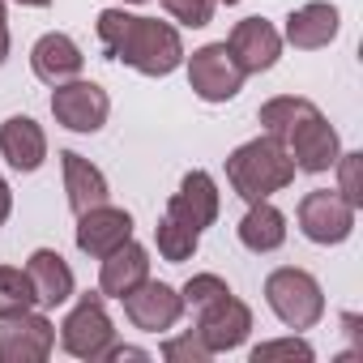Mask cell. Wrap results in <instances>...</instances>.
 I'll return each instance as SVG.
<instances>
[{"label": "cell", "instance_id": "cell-22", "mask_svg": "<svg viewBox=\"0 0 363 363\" xmlns=\"http://www.w3.org/2000/svg\"><path fill=\"white\" fill-rule=\"evenodd\" d=\"M312 111H320L312 99H299V94H278V99H269V103H261V111H257V120H261V128L274 137V141H286Z\"/></svg>", "mask_w": 363, "mask_h": 363}, {"label": "cell", "instance_id": "cell-28", "mask_svg": "<svg viewBox=\"0 0 363 363\" xmlns=\"http://www.w3.org/2000/svg\"><path fill=\"white\" fill-rule=\"evenodd\" d=\"M231 286L218 278V274H193L184 286H179V295H184V308H193V312H201L206 303H214V299H223Z\"/></svg>", "mask_w": 363, "mask_h": 363}, {"label": "cell", "instance_id": "cell-12", "mask_svg": "<svg viewBox=\"0 0 363 363\" xmlns=\"http://www.w3.org/2000/svg\"><path fill=\"white\" fill-rule=\"evenodd\" d=\"M218 206H223V197H218L214 175H210V171H189L184 179H179V193H171L167 214H171L175 223H184L189 231L201 235L206 227L218 223Z\"/></svg>", "mask_w": 363, "mask_h": 363}, {"label": "cell", "instance_id": "cell-34", "mask_svg": "<svg viewBox=\"0 0 363 363\" xmlns=\"http://www.w3.org/2000/svg\"><path fill=\"white\" fill-rule=\"evenodd\" d=\"M214 5H240V0H214Z\"/></svg>", "mask_w": 363, "mask_h": 363}, {"label": "cell", "instance_id": "cell-2", "mask_svg": "<svg viewBox=\"0 0 363 363\" xmlns=\"http://www.w3.org/2000/svg\"><path fill=\"white\" fill-rule=\"evenodd\" d=\"M227 184L248 206L269 201L274 193L295 184V162H291L286 145L265 133V137H252V141H244V145H235L227 154Z\"/></svg>", "mask_w": 363, "mask_h": 363}, {"label": "cell", "instance_id": "cell-26", "mask_svg": "<svg viewBox=\"0 0 363 363\" xmlns=\"http://www.w3.org/2000/svg\"><path fill=\"white\" fill-rule=\"evenodd\" d=\"M274 359H299V363H312L316 359V350L303 342V337H274V342H261V346H252V363H274Z\"/></svg>", "mask_w": 363, "mask_h": 363}, {"label": "cell", "instance_id": "cell-25", "mask_svg": "<svg viewBox=\"0 0 363 363\" xmlns=\"http://www.w3.org/2000/svg\"><path fill=\"white\" fill-rule=\"evenodd\" d=\"M158 354H162L167 363H210V359H214V354H210V346L201 342V333H197V329H184V333L167 337V342L158 346Z\"/></svg>", "mask_w": 363, "mask_h": 363}, {"label": "cell", "instance_id": "cell-3", "mask_svg": "<svg viewBox=\"0 0 363 363\" xmlns=\"http://www.w3.org/2000/svg\"><path fill=\"white\" fill-rule=\"evenodd\" d=\"M265 303L295 333L312 329L325 316V291H320V282L308 269H295V265H282V269H274L265 278Z\"/></svg>", "mask_w": 363, "mask_h": 363}, {"label": "cell", "instance_id": "cell-30", "mask_svg": "<svg viewBox=\"0 0 363 363\" xmlns=\"http://www.w3.org/2000/svg\"><path fill=\"white\" fill-rule=\"evenodd\" d=\"M120 359H150V350H141V346H124V342H111V350L103 354V363H120Z\"/></svg>", "mask_w": 363, "mask_h": 363}, {"label": "cell", "instance_id": "cell-6", "mask_svg": "<svg viewBox=\"0 0 363 363\" xmlns=\"http://www.w3.org/2000/svg\"><path fill=\"white\" fill-rule=\"evenodd\" d=\"M52 116L69 133H99L111 116V99L99 82L73 77V82L52 86Z\"/></svg>", "mask_w": 363, "mask_h": 363}, {"label": "cell", "instance_id": "cell-14", "mask_svg": "<svg viewBox=\"0 0 363 363\" xmlns=\"http://www.w3.org/2000/svg\"><path fill=\"white\" fill-rule=\"evenodd\" d=\"M223 43L231 48V56H235V65H240L244 73H269V69L278 65V56H282V35H278L274 22H265V18H244V22H235Z\"/></svg>", "mask_w": 363, "mask_h": 363}, {"label": "cell", "instance_id": "cell-31", "mask_svg": "<svg viewBox=\"0 0 363 363\" xmlns=\"http://www.w3.org/2000/svg\"><path fill=\"white\" fill-rule=\"evenodd\" d=\"M9 214H13V189H9V179L0 175V227H5Z\"/></svg>", "mask_w": 363, "mask_h": 363}, {"label": "cell", "instance_id": "cell-21", "mask_svg": "<svg viewBox=\"0 0 363 363\" xmlns=\"http://www.w3.org/2000/svg\"><path fill=\"white\" fill-rule=\"evenodd\" d=\"M235 231H240V244L248 252L265 257V252H278L286 244V214L278 206H269V201H252Z\"/></svg>", "mask_w": 363, "mask_h": 363}, {"label": "cell", "instance_id": "cell-17", "mask_svg": "<svg viewBox=\"0 0 363 363\" xmlns=\"http://www.w3.org/2000/svg\"><path fill=\"white\" fill-rule=\"evenodd\" d=\"M30 69H35V77H39L43 86H60V82L82 77L86 56H82V48H77L69 35L52 30V35H43V39L30 48Z\"/></svg>", "mask_w": 363, "mask_h": 363}, {"label": "cell", "instance_id": "cell-19", "mask_svg": "<svg viewBox=\"0 0 363 363\" xmlns=\"http://www.w3.org/2000/svg\"><path fill=\"white\" fill-rule=\"evenodd\" d=\"M60 171H65V193H69L73 214H86V210H94V206H103L111 197L107 175L90 158H82L77 150H60Z\"/></svg>", "mask_w": 363, "mask_h": 363}, {"label": "cell", "instance_id": "cell-4", "mask_svg": "<svg viewBox=\"0 0 363 363\" xmlns=\"http://www.w3.org/2000/svg\"><path fill=\"white\" fill-rule=\"evenodd\" d=\"M116 342V325L107 316V303H103V291H86L73 312L60 320V346L73 354V359H86V363H103V354L111 350Z\"/></svg>", "mask_w": 363, "mask_h": 363}, {"label": "cell", "instance_id": "cell-24", "mask_svg": "<svg viewBox=\"0 0 363 363\" xmlns=\"http://www.w3.org/2000/svg\"><path fill=\"white\" fill-rule=\"evenodd\" d=\"M30 308H39V303H35V286H30L26 269L0 265V316H18Z\"/></svg>", "mask_w": 363, "mask_h": 363}, {"label": "cell", "instance_id": "cell-27", "mask_svg": "<svg viewBox=\"0 0 363 363\" xmlns=\"http://www.w3.org/2000/svg\"><path fill=\"white\" fill-rule=\"evenodd\" d=\"M337 193L359 210L363 206V154L359 150H350V154H337Z\"/></svg>", "mask_w": 363, "mask_h": 363}, {"label": "cell", "instance_id": "cell-15", "mask_svg": "<svg viewBox=\"0 0 363 363\" xmlns=\"http://www.w3.org/2000/svg\"><path fill=\"white\" fill-rule=\"evenodd\" d=\"M337 30H342V13L329 5V0H312V5L291 9L282 43H291L299 52H316V48H329L337 39Z\"/></svg>", "mask_w": 363, "mask_h": 363}, {"label": "cell", "instance_id": "cell-32", "mask_svg": "<svg viewBox=\"0 0 363 363\" xmlns=\"http://www.w3.org/2000/svg\"><path fill=\"white\" fill-rule=\"evenodd\" d=\"M9 60V13H5V0H0V65Z\"/></svg>", "mask_w": 363, "mask_h": 363}, {"label": "cell", "instance_id": "cell-7", "mask_svg": "<svg viewBox=\"0 0 363 363\" xmlns=\"http://www.w3.org/2000/svg\"><path fill=\"white\" fill-rule=\"evenodd\" d=\"M354 206L337 193V189H316L299 201V231L312 244H346L354 231Z\"/></svg>", "mask_w": 363, "mask_h": 363}, {"label": "cell", "instance_id": "cell-35", "mask_svg": "<svg viewBox=\"0 0 363 363\" xmlns=\"http://www.w3.org/2000/svg\"><path fill=\"white\" fill-rule=\"evenodd\" d=\"M124 5H145V0H124Z\"/></svg>", "mask_w": 363, "mask_h": 363}, {"label": "cell", "instance_id": "cell-13", "mask_svg": "<svg viewBox=\"0 0 363 363\" xmlns=\"http://www.w3.org/2000/svg\"><path fill=\"white\" fill-rule=\"evenodd\" d=\"M73 240H77V248H82L86 257L103 261L107 252H116L120 244L133 240V214L120 210V206H111V201H103V206L77 214V235H73Z\"/></svg>", "mask_w": 363, "mask_h": 363}, {"label": "cell", "instance_id": "cell-11", "mask_svg": "<svg viewBox=\"0 0 363 363\" xmlns=\"http://www.w3.org/2000/svg\"><path fill=\"white\" fill-rule=\"evenodd\" d=\"M286 154H291V162H295V171H308V175H320V171H329L333 162H337V154H342V137H337V128L320 116V111H312L286 141Z\"/></svg>", "mask_w": 363, "mask_h": 363}, {"label": "cell", "instance_id": "cell-23", "mask_svg": "<svg viewBox=\"0 0 363 363\" xmlns=\"http://www.w3.org/2000/svg\"><path fill=\"white\" fill-rule=\"evenodd\" d=\"M154 244H158V257H162V261L184 265V261H193V252H197L201 235H197V231H189L184 223H175L171 214H162V218H158V227H154Z\"/></svg>", "mask_w": 363, "mask_h": 363}, {"label": "cell", "instance_id": "cell-8", "mask_svg": "<svg viewBox=\"0 0 363 363\" xmlns=\"http://www.w3.org/2000/svg\"><path fill=\"white\" fill-rule=\"evenodd\" d=\"M56 350V325L48 312L0 316V363H43Z\"/></svg>", "mask_w": 363, "mask_h": 363}, {"label": "cell", "instance_id": "cell-10", "mask_svg": "<svg viewBox=\"0 0 363 363\" xmlns=\"http://www.w3.org/2000/svg\"><path fill=\"white\" fill-rule=\"evenodd\" d=\"M120 303H124V316L133 320V329H141V333H167V329L179 325V316L189 312L184 295H179L175 286H167V282H154V278L133 286Z\"/></svg>", "mask_w": 363, "mask_h": 363}, {"label": "cell", "instance_id": "cell-5", "mask_svg": "<svg viewBox=\"0 0 363 363\" xmlns=\"http://www.w3.org/2000/svg\"><path fill=\"white\" fill-rule=\"evenodd\" d=\"M184 65H189V86L201 103H231L244 90V77H248L235 65L227 43H206L193 56H184Z\"/></svg>", "mask_w": 363, "mask_h": 363}, {"label": "cell", "instance_id": "cell-33", "mask_svg": "<svg viewBox=\"0 0 363 363\" xmlns=\"http://www.w3.org/2000/svg\"><path fill=\"white\" fill-rule=\"evenodd\" d=\"M13 5H26V9H48L52 0H13Z\"/></svg>", "mask_w": 363, "mask_h": 363}, {"label": "cell", "instance_id": "cell-1", "mask_svg": "<svg viewBox=\"0 0 363 363\" xmlns=\"http://www.w3.org/2000/svg\"><path fill=\"white\" fill-rule=\"evenodd\" d=\"M94 30H99L107 60H120L145 77H171L184 65V39H179V30L171 22L137 18L124 9H103Z\"/></svg>", "mask_w": 363, "mask_h": 363}, {"label": "cell", "instance_id": "cell-18", "mask_svg": "<svg viewBox=\"0 0 363 363\" xmlns=\"http://www.w3.org/2000/svg\"><path fill=\"white\" fill-rule=\"evenodd\" d=\"M0 154H5V162L22 175L39 171L43 158H48V133L30 120V116H9L5 124H0Z\"/></svg>", "mask_w": 363, "mask_h": 363}, {"label": "cell", "instance_id": "cell-16", "mask_svg": "<svg viewBox=\"0 0 363 363\" xmlns=\"http://www.w3.org/2000/svg\"><path fill=\"white\" fill-rule=\"evenodd\" d=\"M26 278H30V286H35V303H39L43 312L69 303V299H73V286H77L69 261H65L56 248H35L30 261H26Z\"/></svg>", "mask_w": 363, "mask_h": 363}, {"label": "cell", "instance_id": "cell-9", "mask_svg": "<svg viewBox=\"0 0 363 363\" xmlns=\"http://www.w3.org/2000/svg\"><path fill=\"white\" fill-rule=\"evenodd\" d=\"M197 333L210 346V354L240 350L248 342V333H252V308L235 291H227L223 299H214V303H206L197 312Z\"/></svg>", "mask_w": 363, "mask_h": 363}, {"label": "cell", "instance_id": "cell-20", "mask_svg": "<svg viewBox=\"0 0 363 363\" xmlns=\"http://www.w3.org/2000/svg\"><path fill=\"white\" fill-rule=\"evenodd\" d=\"M150 278V252L141 244H120L116 252L103 257V269H99V291L103 299H124L133 286H141Z\"/></svg>", "mask_w": 363, "mask_h": 363}, {"label": "cell", "instance_id": "cell-29", "mask_svg": "<svg viewBox=\"0 0 363 363\" xmlns=\"http://www.w3.org/2000/svg\"><path fill=\"white\" fill-rule=\"evenodd\" d=\"M162 9H167L171 22L193 26V30H201V26L214 22V0H162Z\"/></svg>", "mask_w": 363, "mask_h": 363}]
</instances>
